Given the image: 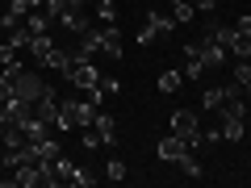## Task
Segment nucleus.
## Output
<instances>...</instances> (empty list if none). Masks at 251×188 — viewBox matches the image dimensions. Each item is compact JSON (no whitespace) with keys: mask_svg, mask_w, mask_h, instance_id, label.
I'll use <instances>...</instances> for the list:
<instances>
[{"mask_svg":"<svg viewBox=\"0 0 251 188\" xmlns=\"http://www.w3.org/2000/svg\"><path fill=\"white\" fill-rule=\"evenodd\" d=\"M172 134L184 138L188 151H197V146L205 142V134H201V117L193 113V109H176V113H172Z\"/></svg>","mask_w":251,"mask_h":188,"instance_id":"obj_1","label":"nucleus"},{"mask_svg":"<svg viewBox=\"0 0 251 188\" xmlns=\"http://www.w3.org/2000/svg\"><path fill=\"white\" fill-rule=\"evenodd\" d=\"M67 80H72L80 92H88V88L100 84V71H97V63H92V59L88 63H72V67H67Z\"/></svg>","mask_w":251,"mask_h":188,"instance_id":"obj_2","label":"nucleus"},{"mask_svg":"<svg viewBox=\"0 0 251 188\" xmlns=\"http://www.w3.org/2000/svg\"><path fill=\"white\" fill-rule=\"evenodd\" d=\"M38 67H46V71H59L67 75V67H72V50H63V46H50V50L38 59Z\"/></svg>","mask_w":251,"mask_h":188,"instance_id":"obj_3","label":"nucleus"},{"mask_svg":"<svg viewBox=\"0 0 251 188\" xmlns=\"http://www.w3.org/2000/svg\"><path fill=\"white\" fill-rule=\"evenodd\" d=\"M100 50L109 54V59H122L126 46H122V29H117V21H109L105 29H100Z\"/></svg>","mask_w":251,"mask_h":188,"instance_id":"obj_4","label":"nucleus"},{"mask_svg":"<svg viewBox=\"0 0 251 188\" xmlns=\"http://www.w3.org/2000/svg\"><path fill=\"white\" fill-rule=\"evenodd\" d=\"M59 25L63 29H67V34H75V38H80V34H88V9H67V13H63V17H59Z\"/></svg>","mask_w":251,"mask_h":188,"instance_id":"obj_5","label":"nucleus"},{"mask_svg":"<svg viewBox=\"0 0 251 188\" xmlns=\"http://www.w3.org/2000/svg\"><path fill=\"white\" fill-rule=\"evenodd\" d=\"M92 130H97L100 146H109V142L117 138V121H113V113H105V109H97V121H92Z\"/></svg>","mask_w":251,"mask_h":188,"instance_id":"obj_6","label":"nucleus"},{"mask_svg":"<svg viewBox=\"0 0 251 188\" xmlns=\"http://www.w3.org/2000/svg\"><path fill=\"white\" fill-rule=\"evenodd\" d=\"M184 151H188V142H184L180 134H168V138L159 142V159H163V163H176Z\"/></svg>","mask_w":251,"mask_h":188,"instance_id":"obj_7","label":"nucleus"},{"mask_svg":"<svg viewBox=\"0 0 251 188\" xmlns=\"http://www.w3.org/2000/svg\"><path fill=\"white\" fill-rule=\"evenodd\" d=\"M205 75V63H201V54L193 50V42L184 46V80H201Z\"/></svg>","mask_w":251,"mask_h":188,"instance_id":"obj_8","label":"nucleus"},{"mask_svg":"<svg viewBox=\"0 0 251 188\" xmlns=\"http://www.w3.org/2000/svg\"><path fill=\"white\" fill-rule=\"evenodd\" d=\"M147 25L155 29V38H168V34H176V17H172V13H151V17H147Z\"/></svg>","mask_w":251,"mask_h":188,"instance_id":"obj_9","label":"nucleus"},{"mask_svg":"<svg viewBox=\"0 0 251 188\" xmlns=\"http://www.w3.org/2000/svg\"><path fill=\"white\" fill-rule=\"evenodd\" d=\"M50 21L54 17H46V9H34V13H29V17H25V29H29V34H50Z\"/></svg>","mask_w":251,"mask_h":188,"instance_id":"obj_10","label":"nucleus"},{"mask_svg":"<svg viewBox=\"0 0 251 188\" xmlns=\"http://www.w3.org/2000/svg\"><path fill=\"white\" fill-rule=\"evenodd\" d=\"M218 130H222V138H226V142H239V138H243V117L222 113V125H218Z\"/></svg>","mask_w":251,"mask_h":188,"instance_id":"obj_11","label":"nucleus"},{"mask_svg":"<svg viewBox=\"0 0 251 188\" xmlns=\"http://www.w3.org/2000/svg\"><path fill=\"white\" fill-rule=\"evenodd\" d=\"M180 84H184V71H163V75H159V92H163V96L180 92Z\"/></svg>","mask_w":251,"mask_h":188,"instance_id":"obj_12","label":"nucleus"},{"mask_svg":"<svg viewBox=\"0 0 251 188\" xmlns=\"http://www.w3.org/2000/svg\"><path fill=\"white\" fill-rule=\"evenodd\" d=\"M34 9H42V0H9V13H13L17 21H25Z\"/></svg>","mask_w":251,"mask_h":188,"instance_id":"obj_13","label":"nucleus"},{"mask_svg":"<svg viewBox=\"0 0 251 188\" xmlns=\"http://www.w3.org/2000/svg\"><path fill=\"white\" fill-rule=\"evenodd\" d=\"M193 0H172V17H176V25H188V21H193Z\"/></svg>","mask_w":251,"mask_h":188,"instance_id":"obj_14","label":"nucleus"},{"mask_svg":"<svg viewBox=\"0 0 251 188\" xmlns=\"http://www.w3.org/2000/svg\"><path fill=\"white\" fill-rule=\"evenodd\" d=\"M176 167H180V176H188V180H197V176H201V163L193 159V151H184V155H180V159H176Z\"/></svg>","mask_w":251,"mask_h":188,"instance_id":"obj_15","label":"nucleus"},{"mask_svg":"<svg viewBox=\"0 0 251 188\" xmlns=\"http://www.w3.org/2000/svg\"><path fill=\"white\" fill-rule=\"evenodd\" d=\"M50 46H54V38H50V34H38V38H34V42H29V59H34V63H38V59H42V54H46V50H50Z\"/></svg>","mask_w":251,"mask_h":188,"instance_id":"obj_16","label":"nucleus"},{"mask_svg":"<svg viewBox=\"0 0 251 188\" xmlns=\"http://www.w3.org/2000/svg\"><path fill=\"white\" fill-rule=\"evenodd\" d=\"M230 54H234V59H251V38H247V34H239V29H234V42H230Z\"/></svg>","mask_w":251,"mask_h":188,"instance_id":"obj_17","label":"nucleus"},{"mask_svg":"<svg viewBox=\"0 0 251 188\" xmlns=\"http://www.w3.org/2000/svg\"><path fill=\"white\" fill-rule=\"evenodd\" d=\"M222 113H230V117H247L251 113V105H247V96H230V100H222Z\"/></svg>","mask_w":251,"mask_h":188,"instance_id":"obj_18","label":"nucleus"},{"mask_svg":"<svg viewBox=\"0 0 251 188\" xmlns=\"http://www.w3.org/2000/svg\"><path fill=\"white\" fill-rule=\"evenodd\" d=\"M92 13H97L105 25H109V21H117V4H113V0H97V9H92Z\"/></svg>","mask_w":251,"mask_h":188,"instance_id":"obj_19","label":"nucleus"},{"mask_svg":"<svg viewBox=\"0 0 251 188\" xmlns=\"http://www.w3.org/2000/svg\"><path fill=\"white\" fill-rule=\"evenodd\" d=\"M42 9H46V17H54V21H59L63 13L72 9V0H42Z\"/></svg>","mask_w":251,"mask_h":188,"instance_id":"obj_20","label":"nucleus"},{"mask_svg":"<svg viewBox=\"0 0 251 188\" xmlns=\"http://www.w3.org/2000/svg\"><path fill=\"white\" fill-rule=\"evenodd\" d=\"M234 84H243V88L251 84V59H239V63H234Z\"/></svg>","mask_w":251,"mask_h":188,"instance_id":"obj_21","label":"nucleus"},{"mask_svg":"<svg viewBox=\"0 0 251 188\" xmlns=\"http://www.w3.org/2000/svg\"><path fill=\"white\" fill-rule=\"evenodd\" d=\"M67 184H80V188H88V184H97V176H92L88 167H75V171H72V180H67Z\"/></svg>","mask_w":251,"mask_h":188,"instance_id":"obj_22","label":"nucleus"},{"mask_svg":"<svg viewBox=\"0 0 251 188\" xmlns=\"http://www.w3.org/2000/svg\"><path fill=\"white\" fill-rule=\"evenodd\" d=\"M201 105L205 109H222V88H205L201 92Z\"/></svg>","mask_w":251,"mask_h":188,"instance_id":"obj_23","label":"nucleus"},{"mask_svg":"<svg viewBox=\"0 0 251 188\" xmlns=\"http://www.w3.org/2000/svg\"><path fill=\"white\" fill-rule=\"evenodd\" d=\"M105 176H109V180H126V163H122V159H109Z\"/></svg>","mask_w":251,"mask_h":188,"instance_id":"obj_24","label":"nucleus"},{"mask_svg":"<svg viewBox=\"0 0 251 188\" xmlns=\"http://www.w3.org/2000/svg\"><path fill=\"white\" fill-rule=\"evenodd\" d=\"M218 4H222V0H193V9H197V13H214Z\"/></svg>","mask_w":251,"mask_h":188,"instance_id":"obj_25","label":"nucleus"},{"mask_svg":"<svg viewBox=\"0 0 251 188\" xmlns=\"http://www.w3.org/2000/svg\"><path fill=\"white\" fill-rule=\"evenodd\" d=\"M100 88H105V96H113V92H117V88H122V84H117V80H113V75H100Z\"/></svg>","mask_w":251,"mask_h":188,"instance_id":"obj_26","label":"nucleus"},{"mask_svg":"<svg viewBox=\"0 0 251 188\" xmlns=\"http://www.w3.org/2000/svg\"><path fill=\"white\" fill-rule=\"evenodd\" d=\"M151 42H155V29L143 25V29H138V46H151Z\"/></svg>","mask_w":251,"mask_h":188,"instance_id":"obj_27","label":"nucleus"},{"mask_svg":"<svg viewBox=\"0 0 251 188\" xmlns=\"http://www.w3.org/2000/svg\"><path fill=\"white\" fill-rule=\"evenodd\" d=\"M234 29H239V34H247V38H251V17H239V21H234Z\"/></svg>","mask_w":251,"mask_h":188,"instance_id":"obj_28","label":"nucleus"},{"mask_svg":"<svg viewBox=\"0 0 251 188\" xmlns=\"http://www.w3.org/2000/svg\"><path fill=\"white\" fill-rule=\"evenodd\" d=\"M0 163H4V142H0Z\"/></svg>","mask_w":251,"mask_h":188,"instance_id":"obj_29","label":"nucleus"},{"mask_svg":"<svg viewBox=\"0 0 251 188\" xmlns=\"http://www.w3.org/2000/svg\"><path fill=\"white\" fill-rule=\"evenodd\" d=\"M0 75H4V63H0Z\"/></svg>","mask_w":251,"mask_h":188,"instance_id":"obj_30","label":"nucleus"},{"mask_svg":"<svg viewBox=\"0 0 251 188\" xmlns=\"http://www.w3.org/2000/svg\"><path fill=\"white\" fill-rule=\"evenodd\" d=\"M247 96H251V88H247Z\"/></svg>","mask_w":251,"mask_h":188,"instance_id":"obj_31","label":"nucleus"}]
</instances>
